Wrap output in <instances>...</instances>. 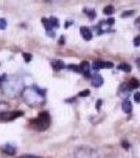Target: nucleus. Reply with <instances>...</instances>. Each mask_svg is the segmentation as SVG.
Masks as SVG:
<instances>
[{
  "label": "nucleus",
  "instance_id": "1",
  "mask_svg": "<svg viewBox=\"0 0 140 158\" xmlns=\"http://www.w3.org/2000/svg\"><path fill=\"white\" fill-rule=\"evenodd\" d=\"M22 98L31 107H37L45 101V90L38 88H26L22 91Z\"/></svg>",
  "mask_w": 140,
  "mask_h": 158
},
{
  "label": "nucleus",
  "instance_id": "2",
  "mask_svg": "<svg viewBox=\"0 0 140 158\" xmlns=\"http://www.w3.org/2000/svg\"><path fill=\"white\" fill-rule=\"evenodd\" d=\"M31 122L37 131H41V132L45 131L50 127V122H51L50 114H49L48 112H41L40 114L38 115V117L33 119Z\"/></svg>",
  "mask_w": 140,
  "mask_h": 158
},
{
  "label": "nucleus",
  "instance_id": "3",
  "mask_svg": "<svg viewBox=\"0 0 140 158\" xmlns=\"http://www.w3.org/2000/svg\"><path fill=\"white\" fill-rule=\"evenodd\" d=\"M74 157L75 158H98V154L92 148L81 147V148H78L75 151Z\"/></svg>",
  "mask_w": 140,
  "mask_h": 158
},
{
  "label": "nucleus",
  "instance_id": "4",
  "mask_svg": "<svg viewBox=\"0 0 140 158\" xmlns=\"http://www.w3.org/2000/svg\"><path fill=\"white\" fill-rule=\"evenodd\" d=\"M4 83H6V89H4V90H6V92L12 94V95H15V94H17L19 91L22 90V85H21V82H19V81H17L16 85H13V80L12 81L6 80Z\"/></svg>",
  "mask_w": 140,
  "mask_h": 158
},
{
  "label": "nucleus",
  "instance_id": "5",
  "mask_svg": "<svg viewBox=\"0 0 140 158\" xmlns=\"http://www.w3.org/2000/svg\"><path fill=\"white\" fill-rule=\"evenodd\" d=\"M23 115L22 112H1L0 113V119L4 121H11V120L16 119L17 117H20Z\"/></svg>",
  "mask_w": 140,
  "mask_h": 158
},
{
  "label": "nucleus",
  "instance_id": "6",
  "mask_svg": "<svg viewBox=\"0 0 140 158\" xmlns=\"http://www.w3.org/2000/svg\"><path fill=\"white\" fill-rule=\"evenodd\" d=\"M80 73H82L85 77H92V72H91V65L88 61H82L79 65Z\"/></svg>",
  "mask_w": 140,
  "mask_h": 158
},
{
  "label": "nucleus",
  "instance_id": "7",
  "mask_svg": "<svg viewBox=\"0 0 140 158\" xmlns=\"http://www.w3.org/2000/svg\"><path fill=\"white\" fill-rule=\"evenodd\" d=\"M91 82H92L93 86H96V88H99L103 85V78L101 77V75L99 74H95L91 77Z\"/></svg>",
  "mask_w": 140,
  "mask_h": 158
},
{
  "label": "nucleus",
  "instance_id": "8",
  "mask_svg": "<svg viewBox=\"0 0 140 158\" xmlns=\"http://www.w3.org/2000/svg\"><path fill=\"white\" fill-rule=\"evenodd\" d=\"M80 34L85 40H91L93 38V34L92 31L90 29L87 28V26H81L80 28Z\"/></svg>",
  "mask_w": 140,
  "mask_h": 158
},
{
  "label": "nucleus",
  "instance_id": "9",
  "mask_svg": "<svg viewBox=\"0 0 140 158\" xmlns=\"http://www.w3.org/2000/svg\"><path fill=\"white\" fill-rule=\"evenodd\" d=\"M132 90L133 89L131 88V85H129V83H123V85H120V88H119V94L120 95H122V96H127L130 93L132 92Z\"/></svg>",
  "mask_w": 140,
  "mask_h": 158
},
{
  "label": "nucleus",
  "instance_id": "10",
  "mask_svg": "<svg viewBox=\"0 0 140 158\" xmlns=\"http://www.w3.org/2000/svg\"><path fill=\"white\" fill-rule=\"evenodd\" d=\"M52 66L55 71H60L62 69L65 68V65L62 60H59V59H56V60L52 61Z\"/></svg>",
  "mask_w": 140,
  "mask_h": 158
},
{
  "label": "nucleus",
  "instance_id": "11",
  "mask_svg": "<svg viewBox=\"0 0 140 158\" xmlns=\"http://www.w3.org/2000/svg\"><path fill=\"white\" fill-rule=\"evenodd\" d=\"M2 152L7 155H14L16 153V148L11 144H6L2 147Z\"/></svg>",
  "mask_w": 140,
  "mask_h": 158
},
{
  "label": "nucleus",
  "instance_id": "12",
  "mask_svg": "<svg viewBox=\"0 0 140 158\" xmlns=\"http://www.w3.org/2000/svg\"><path fill=\"white\" fill-rule=\"evenodd\" d=\"M122 110H123V112H125L126 114H130L133 110V105L131 101L124 100L123 102H122Z\"/></svg>",
  "mask_w": 140,
  "mask_h": 158
},
{
  "label": "nucleus",
  "instance_id": "13",
  "mask_svg": "<svg viewBox=\"0 0 140 158\" xmlns=\"http://www.w3.org/2000/svg\"><path fill=\"white\" fill-rule=\"evenodd\" d=\"M118 69H119L120 71H123V72H125V73H129V72H131L132 66L130 65L129 63L122 62V63H120V65H118Z\"/></svg>",
  "mask_w": 140,
  "mask_h": 158
},
{
  "label": "nucleus",
  "instance_id": "14",
  "mask_svg": "<svg viewBox=\"0 0 140 158\" xmlns=\"http://www.w3.org/2000/svg\"><path fill=\"white\" fill-rule=\"evenodd\" d=\"M49 21H50V24H51V26L53 29H55V28H59V26H60V23H59V20H58V18H56V17H54V16H52L49 18Z\"/></svg>",
  "mask_w": 140,
  "mask_h": 158
},
{
  "label": "nucleus",
  "instance_id": "15",
  "mask_svg": "<svg viewBox=\"0 0 140 158\" xmlns=\"http://www.w3.org/2000/svg\"><path fill=\"white\" fill-rule=\"evenodd\" d=\"M84 12H85V14H87V16L90 19H95V17H96V13H95V10H93V9H90V10H87L85 9L84 10Z\"/></svg>",
  "mask_w": 140,
  "mask_h": 158
},
{
  "label": "nucleus",
  "instance_id": "16",
  "mask_svg": "<svg viewBox=\"0 0 140 158\" xmlns=\"http://www.w3.org/2000/svg\"><path fill=\"white\" fill-rule=\"evenodd\" d=\"M102 63H103V61H100V60H98V61H94V62H93V65H92L93 70H95V71H99L100 69H102Z\"/></svg>",
  "mask_w": 140,
  "mask_h": 158
},
{
  "label": "nucleus",
  "instance_id": "17",
  "mask_svg": "<svg viewBox=\"0 0 140 158\" xmlns=\"http://www.w3.org/2000/svg\"><path fill=\"white\" fill-rule=\"evenodd\" d=\"M114 12H115V10H114V6H107L103 9V14H105V15H112Z\"/></svg>",
  "mask_w": 140,
  "mask_h": 158
},
{
  "label": "nucleus",
  "instance_id": "18",
  "mask_svg": "<svg viewBox=\"0 0 140 158\" xmlns=\"http://www.w3.org/2000/svg\"><path fill=\"white\" fill-rule=\"evenodd\" d=\"M129 85H131L132 89H136V88H138V86H139V81L137 80L136 78H132L131 81L129 82Z\"/></svg>",
  "mask_w": 140,
  "mask_h": 158
},
{
  "label": "nucleus",
  "instance_id": "19",
  "mask_svg": "<svg viewBox=\"0 0 140 158\" xmlns=\"http://www.w3.org/2000/svg\"><path fill=\"white\" fill-rule=\"evenodd\" d=\"M7 26V22L4 18H0V30H6Z\"/></svg>",
  "mask_w": 140,
  "mask_h": 158
},
{
  "label": "nucleus",
  "instance_id": "20",
  "mask_svg": "<svg viewBox=\"0 0 140 158\" xmlns=\"http://www.w3.org/2000/svg\"><path fill=\"white\" fill-rule=\"evenodd\" d=\"M70 70H72V71H75V72H77V73H80V68H79V65H70L68 66Z\"/></svg>",
  "mask_w": 140,
  "mask_h": 158
},
{
  "label": "nucleus",
  "instance_id": "21",
  "mask_svg": "<svg viewBox=\"0 0 140 158\" xmlns=\"http://www.w3.org/2000/svg\"><path fill=\"white\" fill-rule=\"evenodd\" d=\"M22 56H23L24 61H25V62H29V61L32 60V55L29 53H23L22 54Z\"/></svg>",
  "mask_w": 140,
  "mask_h": 158
},
{
  "label": "nucleus",
  "instance_id": "22",
  "mask_svg": "<svg viewBox=\"0 0 140 158\" xmlns=\"http://www.w3.org/2000/svg\"><path fill=\"white\" fill-rule=\"evenodd\" d=\"M121 144H122V147H123L125 150H129V149H130V147H131V144H129V141H127L126 139H123V140H122Z\"/></svg>",
  "mask_w": 140,
  "mask_h": 158
},
{
  "label": "nucleus",
  "instance_id": "23",
  "mask_svg": "<svg viewBox=\"0 0 140 158\" xmlns=\"http://www.w3.org/2000/svg\"><path fill=\"white\" fill-rule=\"evenodd\" d=\"M112 68H113V63L112 62H105V61H103L102 69H112Z\"/></svg>",
  "mask_w": 140,
  "mask_h": 158
},
{
  "label": "nucleus",
  "instance_id": "24",
  "mask_svg": "<svg viewBox=\"0 0 140 158\" xmlns=\"http://www.w3.org/2000/svg\"><path fill=\"white\" fill-rule=\"evenodd\" d=\"M90 90H84V91H82V92H80L78 95L80 96V97H87V96L90 95Z\"/></svg>",
  "mask_w": 140,
  "mask_h": 158
},
{
  "label": "nucleus",
  "instance_id": "25",
  "mask_svg": "<svg viewBox=\"0 0 140 158\" xmlns=\"http://www.w3.org/2000/svg\"><path fill=\"white\" fill-rule=\"evenodd\" d=\"M135 46H140V36H136L134 38V41H133Z\"/></svg>",
  "mask_w": 140,
  "mask_h": 158
},
{
  "label": "nucleus",
  "instance_id": "26",
  "mask_svg": "<svg viewBox=\"0 0 140 158\" xmlns=\"http://www.w3.org/2000/svg\"><path fill=\"white\" fill-rule=\"evenodd\" d=\"M134 13H135L134 11H126V12H124V13L121 15V17H122V18H125V17L132 16V15L134 14Z\"/></svg>",
  "mask_w": 140,
  "mask_h": 158
},
{
  "label": "nucleus",
  "instance_id": "27",
  "mask_svg": "<svg viewBox=\"0 0 140 158\" xmlns=\"http://www.w3.org/2000/svg\"><path fill=\"white\" fill-rule=\"evenodd\" d=\"M134 100L136 101L137 103L140 102V92H136L134 94Z\"/></svg>",
  "mask_w": 140,
  "mask_h": 158
},
{
  "label": "nucleus",
  "instance_id": "28",
  "mask_svg": "<svg viewBox=\"0 0 140 158\" xmlns=\"http://www.w3.org/2000/svg\"><path fill=\"white\" fill-rule=\"evenodd\" d=\"M101 105H102V100L101 99H99V100L97 101V102H96V109H97L98 111L101 109Z\"/></svg>",
  "mask_w": 140,
  "mask_h": 158
},
{
  "label": "nucleus",
  "instance_id": "29",
  "mask_svg": "<svg viewBox=\"0 0 140 158\" xmlns=\"http://www.w3.org/2000/svg\"><path fill=\"white\" fill-rule=\"evenodd\" d=\"M135 26H136L138 29H140V16L136 19V20H135Z\"/></svg>",
  "mask_w": 140,
  "mask_h": 158
},
{
  "label": "nucleus",
  "instance_id": "30",
  "mask_svg": "<svg viewBox=\"0 0 140 158\" xmlns=\"http://www.w3.org/2000/svg\"><path fill=\"white\" fill-rule=\"evenodd\" d=\"M6 75L0 76V85H1V83H3V82H6Z\"/></svg>",
  "mask_w": 140,
  "mask_h": 158
},
{
  "label": "nucleus",
  "instance_id": "31",
  "mask_svg": "<svg viewBox=\"0 0 140 158\" xmlns=\"http://www.w3.org/2000/svg\"><path fill=\"white\" fill-rule=\"evenodd\" d=\"M107 23L110 24V26H113V24H114V22H115V19H113V18H110V19H107Z\"/></svg>",
  "mask_w": 140,
  "mask_h": 158
},
{
  "label": "nucleus",
  "instance_id": "32",
  "mask_svg": "<svg viewBox=\"0 0 140 158\" xmlns=\"http://www.w3.org/2000/svg\"><path fill=\"white\" fill-rule=\"evenodd\" d=\"M19 158H38V157H35V156H22V157H19Z\"/></svg>",
  "mask_w": 140,
  "mask_h": 158
},
{
  "label": "nucleus",
  "instance_id": "33",
  "mask_svg": "<svg viewBox=\"0 0 140 158\" xmlns=\"http://www.w3.org/2000/svg\"><path fill=\"white\" fill-rule=\"evenodd\" d=\"M136 62H137V65H138V66H140V57H139L138 59H137Z\"/></svg>",
  "mask_w": 140,
  "mask_h": 158
}]
</instances>
